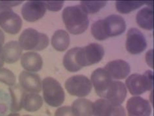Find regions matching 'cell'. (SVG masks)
I'll return each instance as SVG.
<instances>
[{"mask_svg": "<svg viewBox=\"0 0 154 116\" xmlns=\"http://www.w3.org/2000/svg\"><path fill=\"white\" fill-rule=\"evenodd\" d=\"M18 42L23 50L41 51L48 45L49 39L45 34L29 28L23 31Z\"/></svg>", "mask_w": 154, "mask_h": 116, "instance_id": "2", "label": "cell"}, {"mask_svg": "<svg viewBox=\"0 0 154 116\" xmlns=\"http://www.w3.org/2000/svg\"><path fill=\"white\" fill-rule=\"evenodd\" d=\"M147 43L142 33L135 28H130L127 32L126 42V49L132 54H137L146 48Z\"/></svg>", "mask_w": 154, "mask_h": 116, "instance_id": "9", "label": "cell"}, {"mask_svg": "<svg viewBox=\"0 0 154 116\" xmlns=\"http://www.w3.org/2000/svg\"><path fill=\"white\" fill-rule=\"evenodd\" d=\"M152 7H145L139 10L136 16V21L141 28L148 30L153 28Z\"/></svg>", "mask_w": 154, "mask_h": 116, "instance_id": "19", "label": "cell"}, {"mask_svg": "<svg viewBox=\"0 0 154 116\" xmlns=\"http://www.w3.org/2000/svg\"><path fill=\"white\" fill-rule=\"evenodd\" d=\"M94 116H126L124 108L105 99L97 100L93 103Z\"/></svg>", "mask_w": 154, "mask_h": 116, "instance_id": "8", "label": "cell"}, {"mask_svg": "<svg viewBox=\"0 0 154 116\" xmlns=\"http://www.w3.org/2000/svg\"><path fill=\"white\" fill-rule=\"evenodd\" d=\"M65 86L70 95L81 97L88 95L92 87L89 79L83 75H75L68 78L65 82Z\"/></svg>", "mask_w": 154, "mask_h": 116, "instance_id": "6", "label": "cell"}, {"mask_svg": "<svg viewBox=\"0 0 154 116\" xmlns=\"http://www.w3.org/2000/svg\"><path fill=\"white\" fill-rule=\"evenodd\" d=\"M128 116H150L151 108L149 102L140 96H134L127 101Z\"/></svg>", "mask_w": 154, "mask_h": 116, "instance_id": "13", "label": "cell"}, {"mask_svg": "<svg viewBox=\"0 0 154 116\" xmlns=\"http://www.w3.org/2000/svg\"><path fill=\"white\" fill-rule=\"evenodd\" d=\"M43 98L48 105L57 107L61 105L65 99V93L60 83L51 77H47L42 81Z\"/></svg>", "mask_w": 154, "mask_h": 116, "instance_id": "3", "label": "cell"}, {"mask_svg": "<svg viewBox=\"0 0 154 116\" xmlns=\"http://www.w3.org/2000/svg\"><path fill=\"white\" fill-rule=\"evenodd\" d=\"M51 44L58 51H63L68 47L70 43L69 36L66 31L58 30L55 31L51 38Z\"/></svg>", "mask_w": 154, "mask_h": 116, "instance_id": "23", "label": "cell"}, {"mask_svg": "<svg viewBox=\"0 0 154 116\" xmlns=\"http://www.w3.org/2000/svg\"><path fill=\"white\" fill-rule=\"evenodd\" d=\"M19 81V85L26 92L37 94L41 90V80L37 74L23 71L20 74Z\"/></svg>", "mask_w": 154, "mask_h": 116, "instance_id": "12", "label": "cell"}, {"mask_svg": "<svg viewBox=\"0 0 154 116\" xmlns=\"http://www.w3.org/2000/svg\"><path fill=\"white\" fill-rule=\"evenodd\" d=\"M6 116H20V115L18 113L12 112Z\"/></svg>", "mask_w": 154, "mask_h": 116, "instance_id": "32", "label": "cell"}, {"mask_svg": "<svg viewBox=\"0 0 154 116\" xmlns=\"http://www.w3.org/2000/svg\"><path fill=\"white\" fill-rule=\"evenodd\" d=\"M22 50L17 41L12 40L7 42L2 49V56L3 60L9 64L16 62L21 57Z\"/></svg>", "mask_w": 154, "mask_h": 116, "instance_id": "17", "label": "cell"}, {"mask_svg": "<svg viewBox=\"0 0 154 116\" xmlns=\"http://www.w3.org/2000/svg\"><path fill=\"white\" fill-rule=\"evenodd\" d=\"M62 17L66 28L72 34H82L88 27L89 21L88 14L80 5L65 8L63 11Z\"/></svg>", "mask_w": 154, "mask_h": 116, "instance_id": "1", "label": "cell"}, {"mask_svg": "<svg viewBox=\"0 0 154 116\" xmlns=\"http://www.w3.org/2000/svg\"><path fill=\"white\" fill-rule=\"evenodd\" d=\"M126 85L130 93L134 95L141 94L151 90L153 87V73L146 71L141 75L134 73L126 79Z\"/></svg>", "mask_w": 154, "mask_h": 116, "instance_id": "4", "label": "cell"}, {"mask_svg": "<svg viewBox=\"0 0 154 116\" xmlns=\"http://www.w3.org/2000/svg\"><path fill=\"white\" fill-rule=\"evenodd\" d=\"M21 1H0V5L11 7L17 6L21 3Z\"/></svg>", "mask_w": 154, "mask_h": 116, "instance_id": "30", "label": "cell"}, {"mask_svg": "<svg viewBox=\"0 0 154 116\" xmlns=\"http://www.w3.org/2000/svg\"><path fill=\"white\" fill-rule=\"evenodd\" d=\"M22 25L21 18L11 7L0 5V27L5 31L12 34H17Z\"/></svg>", "mask_w": 154, "mask_h": 116, "instance_id": "5", "label": "cell"}, {"mask_svg": "<svg viewBox=\"0 0 154 116\" xmlns=\"http://www.w3.org/2000/svg\"><path fill=\"white\" fill-rule=\"evenodd\" d=\"M16 77L10 70L3 67L0 68V82L9 86L16 83Z\"/></svg>", "mask_w": 154, "mask_h": 116, "instance_id": "27", "label": "cell"}, {"mask_svg": "<svg viewBox=\"0 0 154 116\" xmlns=\"http://www.w3.org/2000/svg\"><path fill=\"white\" fill-rule=\"evenodd\" d=\"M22 116H32L29 115H28V114H26V115H23Z\"/></svg>", "mask_w": 154, "mask_h": 116, "instance_id": "33", "label": "cell"}, {"mask_svg": "<svg viewBox=\"0 0 154 116\" xmlns=\"http://www.w3.org/2000/svg\"><path fill=\"white\" fill-rule=\"evenodd\" d=\"M127 93V89L124 83L113 80L103 98L113 104L121 105L125 100Z\"/></svg>", "mask_w": 154, "mask_h": 116, "instance_id": "14", "label": "cell"}, {"mask_svg": "<svg viewBox=\"0 0 154 116\" xmlns=\"http://www.w3.org/2000/svg\"><path fill=\"white\" fill-rule=\"evenodd\" d=\"M150 1H116V3L117 10L120 13L127 14L134 10L144 4L152 6Z\"/></svg>", "mask_w": 154, "mask_h": 116, "instance_id": "24", "label": "cell"}, {"mask_svg": "<svg viewBox=\"0 0 154 116\" xmlns=\"http://www.w3.org/2000/svg\"><path fill=\"white\" fill-rule=\"evenodd\" d=\"M104 68L112 79H125L129 74L130 66L128 63L121 60H117L108 62Z\"/></svg>", "mask_w": 154, "mask_h": 116, "instance_id": "16", "label": "cell"}, {"mask_svg": "<svg viewBox=\"0 0 154 116\" xmlns=\"http://www.w3.org/2000/svg\"><path fill=\"white\" fill-rule=\"evenodd\" d=\"M4 40L5 37L4 33L0 29V57H2V52Z\"/></svg>", "mask_w": 154, "mask_h": 116, "instance_id": "31", "label": "cell"}, {"mask_svg": "<svg viewBox=\"0 0 154 116\" xmlns=\"http://www.w3.org/2000/svg\"><path fill=\"white\" fill-rule=\"evenodd\" d=\"M46 9L45 1H28L23 5L21 14L25 20L32 22L41 18L45 14Z\"/></svg>", "mask_w": 154, "mask_h": 116, "instance_id": "10", "label": "cell"}, {"mask_svg": "<svg viewBox=\"0 0 154 116\" xmlns=\"http://www.w3.org/2000/svg\"><path fill=\"white\" fill-rule=\"evenodd\" d=\"M106 3V1H82L80 5L87 14H94L98 11Z\"/></svg>", "mask_w": 154, "mask_h": 116, "instance_id": "26", "label": "cell"}, {"mask_svg": "<svg viewBox=\"0 0 154 116\" xmlns=\"http://www.w3.org/2000/svg\"><path fill=\"white\" fill-rule=\"evenodd\" d=\"M54 116H77L72 107L64 106L58 108L56 111Z\"/></svg>", "mask_w": 154, "mask_h": 116, "instance_id": "28", "label": "cell"}, {"mask_svg": "<svg viewBox=\"0 0 154 116\" xmlns=\"http://www.w3.org/2000/svg\"><path fill=\"white\" fill-rule=\"evenodd\" d=\"M23 108L30 112L39 109L43 104V100L39 95L25 92L22 101Z\"/></svg>", "mask_w": 154, "mask_h": 116, "instance_id": "20", "label": "cell"}, {"mask_svg": "<svg viewBox=\"0 0 154 116\" xmlns=\"http://www.w3.org/2000/svg\"><path fill=\"white\" fill-rule=\"evenodd\" d=\"M91 80L97 95L103 98L113 79L104 68H98L94 71Z\"/></svg>", "mask_w": 154, "mask_h": 116, "instance_id": "11", "label": "cell"}, {"mask_svg": "<svg viewBox=\"0 0 154 116\" xmlns=\"http://www.w3.org/2000/svg\"><path fill=\"white\" fill-rule=\"evenodd\" d=\"M9 90L11 99V110L12 112H17L23 108L22 101L25 92L19 84H16L9 86Z\"/></svg>", "mask_w": 154, "mask_h": 116, "instance_id": "21", "label": "cell"}, {"mask_svg": "<svg viewBox=\"0 0 154 116\" xmlns=\"http://www.w3.org/2000/svg\"><path fill=\"white\" fill-rule=\"evenodd\" d=\"M72 107L77 116H92L93 115V103L88 99H77L73 102Z\"/></svg>", "mask_w": 154, "mask_h": 116, "instance_id": "22", "label": "cell"}, {"mask_svg": "<svg viewBox=\"0 0 154 116\" xmlns=\"http://www.w3.org/2000/svg\"><path fill=\"white\" fill-rule=\"evenodd\" d=\"M91 30L92 35L97 40H103L108 38L104 27L103 19L99 20L94 23Z\"/></svg>", "mask_w": 154, "mask_h": 116, "instance_id": "25", "label": "cell"}, {"mask_svg": "<svg viewBox=\"0 0 154 116\" xmlns=\"http://www.w3.org/2000/svg\"><path fill=\"white\" fill-rule=\"evenodd\" d=\"M103 19L105 28L108 37L119 35L125 30V21L120 15L112 14Z\"/></svg>", "mask_w": 154, "mask_h": 116, "instance_id": "15", "label": "cell"}, {"mask_svg": "<svg viewBox=\"0 0 154 116\" xmlns=\"http://www.w3.org/2000/svg\"><path fill=\"white\" fill-rule=\"evenodd\" d=\"M104 53L103 47L96 43H92L84 47H80L79 55L82 67L97 63L102 59Z\"/></svg>", "mask_w": 154, "mask_h": 116, "instance_id": "7", "label": "cell"}, {"mask_svg": "<svg viewBox=\"0 0 154 116\" xmlns=\"http://www.w3.org/2000/svg\"><path fill=\"white\" fill-rule=\"evenodd\" d=\"M21 65L26 71L33 72H37L41 69L43 61L41 56L33 52H29L24 53L21 57Z\"/></svg>", "mask_w": 154, "mask_h": 116, "instance_id": "18", "label": "cell"}, {"mask_svg": "<svg viewBox=\"0 0 154 116\" xmlns=\"http://www.w3.org/2000/svg\"><path fill=\"white\" fill-rule=\"evenodd\" d=\"M46 8L52 11H57L62 8L63 1H45Z\"/></svg>", "mask_w": 154, "mask_h": 116, "instance_id": "29", "label": "cell"}]
</instances>
